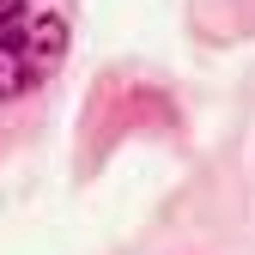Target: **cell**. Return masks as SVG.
<instances>
[{
	"instance_id": "cell-1",
	"label": "cell",
	"mask_w": 255,
	"mask_h": 255,
	"mask_svg": "<svg viewBox=\"0 0 255 255\" xmlns=\"http://www.w3.org/2000/svg\"><path fill=\"white\" fill-rule=\"evenodd\" d=\"M37 79L43 73H37V61H30V49H24V18H18V24L0 30V98H24Z\"/></svg>"
},
{
	"instance_id": "cell-2",
	"label": "cell",
	"mask_w": 255,
	"mask_h": 255,
	"mask_svg": "<svg viewBox=\"0 0 255 255\" xmlns=\"http://www.w3.org/2000/svg\"><path fill=\"white\" fill-rule=\"evenodd\" d=\"M24 49H30V61H37V73H49L61 55H67V24H61L55 12H43V18H24Z\"/></svg>"
},
{
	"instance_id": "cell-3",
	"label": "cell",
	"mask_w": 255,
	"mask_h": 255,
	"mask_svg": "<svg viewBox=\"0 0 255 255\" xmlns=\"http://www.w3.org/2000/svg\"><path fill=\"white\" fill-rule=\"evenodd\" d=\"M18 18H24V0H0V30L18 24Z\"/></svg>"
}]
</instances>
